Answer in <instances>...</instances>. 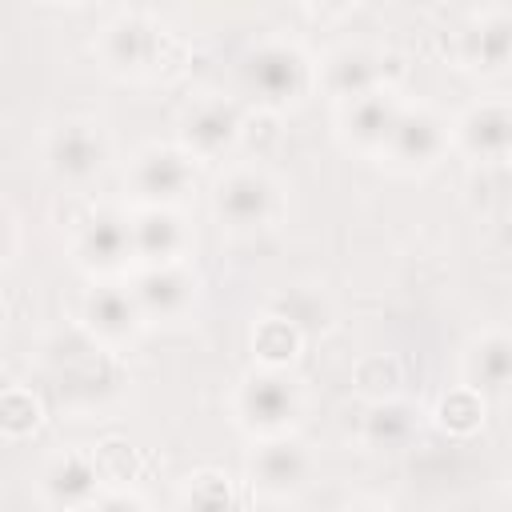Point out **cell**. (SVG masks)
<instances>
[{
	"label": "cell",
	"instance_id": "obj_6",
	"mask_svg": "<svg viewBox=\"0 0 512 512\" xmlns=\"http://www.w3.org/2000/svg\"><path fill=\"white\" fill-rule=\"evenodd\" d=\"M444 148H448L444 120L436 112H428V108H404L396 128H392V136H388V144H384V156L400 172H420V168H432Z\"/></svg>",
	"mask_w": 512,
	"mask_h": 512
},
{
	"label": "cell",
	"instance_id": "obj_12",
	"mask_svg": "<svg viewBox=\"0 0 512 512\" xmlns=\"http://www.w3.org/2000/svg\"><path fill=\"white\" fill-rule=\"evenodd\" d=\"M456 140L476 160H504L512 156V104H472L456 120Z\"/></svg>",
	"mask_w": 512,
	"mask_h": 512
},
{
	"label": "cell",
	"instance_id": "obj_22",
	"mask_svg": "<svg viewBox=\"0 0 512 512\" xmlns=\"http://www.w3.org/2000/svg\"><path fill=\"white\" fill-rule=\"evenodd\" d=\"M296 340H300V328H292L284 316H268L260 328H256V352L268 360V368H280L284 360H292L296 352Z\"/></svg>",
	"mask_w": 512,
	"mask_h": 512
},
{
	"label": "cell",
	"instance_id": "obj_7",
	"mask_svg": "<svg viewBox=\"0 0 512 512\" xmlns=\"http://www.w3.org/2000/svg\"><path fill=\"white\" fill-rule=\"evenodd\" d=\"M308 472H312L308 448L300 440H288V436H268L252 452V464H248V476H252V484L264 496H292V492H300Z\"/></svg>",
	"mask_w": 512,
	"mask_h": 512
},
{
	"label": "cell",
	"instance_id": "obj_1",
	"mask_svg": "<svg viewBox=\"0 0 512 512\" xmlns=\"http://www.w3.org/2000/svg\"><path fill=\"white\" fill-rule=\"evenodd\" d=\"M240 80L244 88L268 104V108H288L300 100V92L308 88V64L304 56L292 48V44H280V40H268V44H256L244 64H240Z\"/></svg>",
	"mask_w": 512,
	"mask_h": 512
},
{
	"label": "cell",
	"instance_id": "obj_4",
	"mask_svg": "<svg viewBox=\"0 0 512 512\" xmlns=\"http://www.w3.org/2000/svg\"><path fill=\"white\" fill-rule=\"evenodd\" d=\"M212 212L232 232L264 228L276 216V184L256 168H236L216 184Z\"/></svg>",
	"mask_w": 512,
	"mask_h": 512
},
{
	"label": "cell",
	"instance_id": "obj_3",
	"mask_svg": "<svg viewBox=\"0 0 512 512\" xmlns=\"http://www.w3.org/2000/svg\"><path fill=\"white\" fill-rule=\"evenodd\" d=\"M128 188L144 208H172L192 188V156L184 148L148 144L128 164Z\"/></svg>",
	"mask_w": 512,
	"mask_h": 512
},
{
	"label": "cell",
	"instance_id": "obj_14",
	"mask_svg": "<svg viewBox=\"0 0 512 512\" xmlns=\"http://www.w3.org/2000/svg\"><path fill=\"white\" fill-rule=\"evenodd\" d=\"M144 320H176L192 304V276L180 264L140 268V276L128 284Z\"/></svg>",
	"mask_w": 512,
	"mask_h": 512
},
{
	"label": "cell",
	"instance_id": "obj_8",
	"mask_svg": "<svg viewBox=\"0 0 512 512\" xmlns=\"http://www.w3.org/2000/svg\"><path fill=\"white\" fill-rule=\"evenodd\" d=\"M240 136V112L228 100H200L180 120V148L196 160L224 156Z\"/></svg>",
	"mask_w": 512,
	"mask_h": 512
},
{
	"label": "cell",
	"instance_id": "obj_10",
	"mask_svg": "<svg viewBox=\"0 0 512 512\" xmlns=\"http://www.w3.org/2000/svg\"><path fill=\"white\" fill-rule=\"evenodd\" d=\"M40 492L52 508L60 512H84L92 500H100V472H96V460L84 456V452H64L56 456L44 476H40Z\"/></svg>",
	"mask_w": 512,
	"mask_h": 512
},
{
	"label": "cell",
	"instance_id": "obj_20",
	"mask_svg": "<svg viewBox=\"0 0 512 512\" xmlns=\"http://www.w3.org/2000/svg\"><path fill=\"white\" fill-rule=\"evenodd\" d=\"M416 432V412L400 400H384V404H372L368 416H364V444L372 448H404Z\"/></svg>",
	"mask_w": 512,
	"mask_h": 512
},
{
	"label": "cell",
	"instance_id": "obj_2",
	"mask_svg": "<svg viewBox=\"0 0 512 512\" xmlns=\"http://www.w3.org/2000/svg\"><path fill=\"white\" fill-rule=\"evenodd\" d=\"M300 412V388L280 368H256L236 392V416L248 432L280 436Z\"/></svg>",
	"mask_w": 512,
	"mask_h": 512
},
{
	"label": "cell",
	"instance_id": "obj_26",
	"mask_svg": "<svg viewBox=\"0 0 512 512\" xmlns=\"http://www.w3.org/2000/svg\"><path fill=\"white\" fill-rule=\"evenodd\" d=\"M344 512H388V508H380V504H356V508H344Z\"/></svg>",
	"mask_w": 512,
	"mask_h": 512
},
{
	"label": "cell",
	"instance_id": "obj_9",
	"mask_svg": "<svg viewBox=\"0 0 512 512\" xmlns=\"http://www.w3.org/2000/svg\"><path fill=\"white\" fill-rule=\"evenodd\" d=\"M100 56L116 72H128V76L148 72L156 64V56H160V28L152 20H144V16H136V12H124L104 28Z\"/></svg>",
	"mask_w": 512,
	"mask_h": 512
},
{
	"label": "cell",
	"instance_id": "obj_13",
	"mask_svg": "<svg viewBox=\"0 0 512 512\" xmlns=\"http://www.w3.org/2000/svg\"><path fill=\"white\" fill-rule=\"evenodd\" d=\"M184 244H188V232L172 208H140L132 216V252L144 268L180 264Z\"/></svg>",
	"mask_w": 512,
	"mask_h": 512
},
{
	"label": "cell",
	"instance_id": "obj_15",
	"mask_svg": "<svg viewBox=\"0 0 512 512\" xmlns=\"http://www.w3.org/2000/svg\"><path fill=\"white\" fill-rule=\"evenodd\" d=\"M400 112L404 108L396 104V96L388 88H372V92H364V96H356V100L344 104L340 128L348 132V140L356 148H380L384 152V144H388Z\"/></svg>",
	"mask_w": 512,
	"mask_h": 512
},
{
	"label": "cell",
	"instance_id": "obj_19",
	"mask_svg": "<svg viewBox=\"0 0 512 512\" xmlns=\"http://www.w3.org/2000/svg\"><path fill=\"white\" fill-rule=\"evenodd\" d=\"M324 84L340 104H348V100L380 88V72H376V60L364 48H340L324 64Z\"/></svg>",
	"mask_w": 512,
	"mask_h": 512
},
{
	"label": "cell",
	"instance_id": "obj_25",
	"mask_svg": "<svg viewBox=\"0 0 512 512\" xmlns=\"http://www.w3.org/2000/svg\"><path fill=\"white\" fill-rule=\"evenodd\" d=\"M84 512H144V504L136 496H124V492H104L100 500H92Z\"/></svg>",
	"mask_w": 512,
	"mask_h": 512
},
{
	"label": "cell",
	"instance_id": "obj_18",
	"mask_svg": "<svg viewBox=\"0 0 512 512\" xmlns=\"http://www.w3.org/2000/svg\"><path fill=\"white\" fill-rule=\"evenodd\" d=\"M464 376H468L472 392L512 388V336H504V332L480 336L464 356Z\"/></svg>",
	"mask_w": 512,
	"mask_h": 512
},
{
	"label": "cell",
	"instance_id": "obj_21",
	"mask_svg": "<svg viewBox=\"0 0 512 512\" xmlns=\"http://www.w3.org/2000/svg\"><path fill=\"white\" fill-rule=\"evenodd\" d=\"M180 512H240L236 484L220 472H196L180 492Z\"/></svg>",
	"mask_w": 512,
	"mask_h": 512
},
{
	"label": "cell",
	"instance_id": "obj_23",
	"mask_svg": "<svg viewBox=\"0 0 512 512\" xmlns=\"http://www.w3.org/2000/svg\"><path fill=\"white\" fill-rule=\"evenodd\" d=\"M440 420H444V424H452V428H460V432L476 428V424H480V396H476L472 388L452 392V396L440 404Z\"/></svg>",
	"mask_w": 512,
	"mask_h": 512
},
{
	"label": "cell",
	"instance_id": "obj_5",
	"mask_svg": "<svg viewBox=\"0 0 512 512\" xmlns=\"http://www.w3.org/2000/svg\"><path fill=\"white\" fill-rule=\"evenodd\" d=\"M104 160H108V140L88 120H64L44 140V164H48V172L60 176V180H68V184L92 180L104 168Z\"/></svg>",
	"mask_w": 512,
	"mask_h": 512
},
{
	"label": "cell",
	"instance_id": "obj_24",
	"mask_svg": "<svg viewBox=\"0 0 512 512\" xmlns=\"http://www.w3.org/2000/svg\"><path fill=\"white\" fill-rule=\"evenodd\" d=\"M36 400H32V392H20V388H12L8 396H4V428H8V436H20V432H28V428H36Z\"/></svg>",
	"mask_w": 512,
	"mask_h": 512
},
{
	"label": "cell",
	"instance_id": "obj_16",
	"mask_svg": "<svg viewBox=\"0 0 512 512\" xmlns=\"http://www.w3.org/2000/svg\"><path fill=\"white\" fill-rule=\"evenodd\" d=\"M84 324L92 328V336H100L104 344H124L140 324V304L132 296V288L120 284H100L84 296Z\"/></svg>",
	"mask_w": 512,
	"mask_h": 512
},
{
	"label": "cell",
	"instance_id": "obj_17",
	"mask_svg": "<svg viewBox=\"0 0 512 512\" xmlns=\"http://www.w3.org/2000/svg\"><path fill=\"white\" fill-rule=\"evenodd\" d=\"M460 56L476 72H504L512 68V12L492 8L468 24L460 36Z\"/></svg>",
	"mask_w": 512,
	"mask_h": 512
},
{
	"label": "cell",
	"instance_id": "obj_11",
	"mask_svg": "<svg viewBox=\"0 0 512 512\" xmlns=\"http://www.w3.org/2000/svg\"><path fill=\"white\" fill-rule=\"evenodd\" d=\"M76 252L84 260V268H92V272H116V268H124V260L136 256L132 252V220L124 212H112V208L88 216L84 228H80Z\"/></svg>",
	"mask_w": 512,
	"mask_h": 512
}]
</instances>
